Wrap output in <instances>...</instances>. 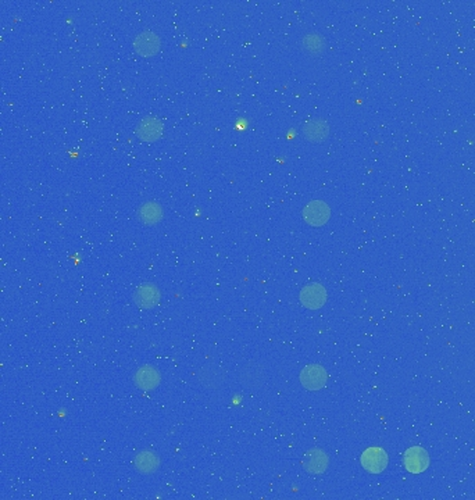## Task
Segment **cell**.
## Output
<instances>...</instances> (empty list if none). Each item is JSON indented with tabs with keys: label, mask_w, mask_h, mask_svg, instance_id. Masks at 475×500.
<instances>
[{
	"label": "cell",
	"mask_w": 475,
	"mask_h": 500,
	"mask_svg": "<svg viewBox=\"0 0 475 500\" xmlns=\"http://www.w3.org/2000/svg\"><path fill=\"white\" fill-rule=\"evenodd\" d=\"M326 297H328L326 289L321 284H317V282L306 285L300 290V295H299L302 306L306 309H310V310L321 309L326 302Z\"/></svg>",
	"instance_id": "cell-6"
},
{
	"label": "cell",
	"mask_w": 475,
	"mask_h": 500,
	"mask_svg": "<svg viewBox=\"0 0 475 500\" xmlns=\"http://www.w3.org/2000/svg\"><path fill=\"white\" fill-rule=\"evenodd\" d=\"M135 385L142 390H153L162 382V375L153 366H142L133 375Z\"/></svg>",
	"instance_id": "cell-11"
},
{
	"label": "cell",
	"mask_w": 475,
	"mask_h": 500,
	"mask_svg": "<svg viewBox=\"0 0 475 500\" xmlns=\"http://www.w3.org/2000/svg\"><path fill=\"white\" fill-rule=\"evenodd\" d=\"M388 453L383 447H368L360 456V463L370 474H381L388 467Z\"/></svg>",
	"instance_id": "cell-2"
},
{
	"label": "cell",
	"mask_w": 475,
	"mask_h": 500,
	"mask_svg": "<svg viewBox=\"0 0 475 500\" xmlns=\"http://www.w3.org/2000/svg\"><path fill=\"white\" fill-rule=\"evenodd\" d=\"M136 135L144 142H155L163 135V124L155 117H145L138 124Z\"/></svg>",
	"instance_id": "cell-12"
},
{
	"label": "cell",
	"mask_w": 475,
	"mask_h": 500,
	"mask_svg": "<svg viewBox=\"0 0 475 500\" xmlns=\"http://www.w3.org/2000/svg\"><path fill=\"white\" fill-rule=\"evenodd\" d=\"M300 384L307 390H320L328 382L326 370L320 364H309L300 373Z\"/></svg>",
	"instance_id": "cell-8"
},
{
	"label": "cell",
	"mask_w": 475,
	"mask_h": 500,
	"mask_svg": "<svg viewBox=\"0 0 475 500\" xmlns=\"http://www.w3.org/2000/svg\"><path fill=\"white\" fill-rule=\"evenodd\" d=\"M138 217L145 225H156L163 218V208L157 202H146L139 208Z\"/></svg>",
	"instance_id": "cell-15"
},
{
	"label": "cell",
	"mask_w": 475,
	"mask_h": 500,
	"mask_svg": "<svg viewBox=\"0 0 475 500\" xmlns=\"http://www.w3.org/2000/svg\"><path fill=\"white\" fill-rule=\"evenodd\" d=\"M303 468L311 474L318 475L325 473V470L329 466V456L320 447H311L303 456Z\"/></svg>",
	"instance_id": "cell-10"
},
{
	"label": "cell",
	"mask_w": 475,
	"mask_h": 500,
	"mask_svg": "<svg viewBox=\"0 0 475 500\" xmlns=\"http://www.w3.org/2000/svg\"><path fill=\"white\" fill-rule=\"evenodd\" d=\"M198 382L207 390H217L227 382V371L216 364H207L198 373Z\"/></svg>",
	"instance_id": "cell-5"
},
{
	"label": "cell",
	"mask_w": 475,
	"mask_h": 500,
	"mask_svg": "<svg viewBox=\"0 0 475 500\" xmlns=\"http://www.w3.org/2000/svg\"><path fill=\"white\" fill-rule=\"evenodd\" d=\"M331 218L329 206L322 200H311L303 209V220L311 227H322Z\"/></svg>",
	"instance_id": "cell-7"
},
{
	"label": "cell",
	"mask_w": 475,
	"mask_h": 500,
	"mask_svg": "<svg viewBox=\"0 0 475 500\" xmlns=\"http://www.w3.org/2000/svg\"><path fill=\"white\" fill-rule=\"evenodd\" d=\"M267 371L257 360L245 362L238 370V381L248 389H259L266 384Z\"/></svg>",
	"instance_id": "cell-1"
},
{
	"label": "cell",
	"mask_w": 475,
	"mask_h": 500,
	"mask_svg": "<svg viewBox=\"0 0 475 500\" xmlns=\"http://www.w3.org/2000/svg\"><path fill=\"white\" fill-rule=\"evenodd\" d=\"M303 135L310 142H322L329 135V125L322 118H313L305 123Z\"/></svg>",
	"instance_id": "cell-14"
},
{
	"label": "cell",
	"mask_w": 475,
	"mask_h": 500,
	"mask_svg": "<svg viewBox=\"0 0 475 500\" xmlns=\"http://www.w3.org/2000/svg\"><path fill=\"white\" fill-rule=\"evenodd\" d=\"M162 47L160 38L152 31H144L136 35L133 39L135 52L144 58H152L159 53Z\"/></svg>",
	"instance_id": "cell-9"
},
{
	"label": "cell",
	"mask_w": 475,
	"mask_h": 500,
	"mask_svg": "<svg viewBox=\"0 0 475 500\" xmlns=\"http://www.w3.org/2000/svg\"><path fill=\"white\" fill-rule=\"evenodd\" d=\"M162 300V293L155 284L144 282L133 292V302L139 309L149 310L156 308Z\"/></svg>",
	"instance_id": "cell-4"
},
{
	"label": "cell",
	"mask_w": 475,
	"mask_h": 500,
	"mask_svg": "<svg viewBox=\"0 0 475 500\" xmlns=\"http://www.w3.org/2000/svg\"><path fill=\"white\" fill-rule=\"evenodd\" d=\"M133 464H135V468L140 474L149 475V474H153V473L157 471V468L160 467V459L153 452V450H148L146 449V450H142V452H139L135 456Z\"/></svg>",
	"instance_id": "cell-13"
},
{
	"label": "cell",
	"mask_w": 475,
	"mask_h": 500,
	"mask_svg": "<svg viewBox=\"0 0 475 500\" xmlns=\"http://www.w3.org/2000/svg\"><path fill=\"white\" fill-rule=\"evenodd\" d=\"M403 466L411 474H421L430 467V455L421 446H411L403 455Z\"/></svg>",
	"instance_id": "cell-3"
},
{
	"label": "cell",
	"mask_w": 475,
	"mask_h": 500,
	"mask_svg": "<svg viewBox=\"0 0 475 500\" xmlns=\"http://www.w3.org/2000/svg\"><path fill=\"white\" fill-rule=\"evenodd\" d=\"M302 43H303V47L307 50V52L313 53V55L322 52L324 47H325V40L318 34H307L303 38Z\"/></svg>",
	"instance_id": "cell-16"
}]
</instances>
